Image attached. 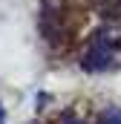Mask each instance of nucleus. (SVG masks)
I'll list each match as a JSON object with an SVG mask.
<instances>
[{"label": "nucleus", "mask_w": 121, "mask_h": 124, "mask_svg": "<svg viewBox=\"0 0 121 124\" xmlns=\"http://www.w3.org/2000/svg\"><path fill=\"white\" fill-rule=\"evenodd\" d=\"M40 35L52 46L66 40V0H40Z\"/></svg>", "instance_id": "f03ea898"}, {"label": "nucleus", "mask_w": 121, "mask_h": 124, "mask_svg": "<svg viewBox=\"0 0 121 124\" xmlns=\"http://www.w3.org/2000/svg\"><path fill=\"white\" fill-rule=\"evenodd\" d=\"M58 124H84V118L75 116V113H63V116L58 118Z\"/></svg>", "instance_id": "20e7f679"}, {"label": "nucleus", "mask_w": 121, "mask_h": 124, "mask_svg": "<svg viewBox=\"0 0 121 124\" xmlns=\"http://www.w3.org/2000/svg\"><path fill=\"white\" fill-rule=\"evenodd\" d=\"M0 124H3V107H0Z\"/></svg>", "instance_id": "39448f33"}, {"label": "nucleus", "mask_w": 121, "mask_h": 124, "mask_svg": "<svg viewBox=\"0 0 121 124\" xmlns=\"http://www.w3.org/2000/svg\"><path fill=\"white\" fill-rule=\"evenodd\" d=\"M98 124H121V107H110L98 116Z\"/></svg>", "instance_id": "7ed1b4c3"}, {"label": "nucleus", "mask_w": 121, "mask_h": 124, "mask_svg": "<svg viewBox=\"0 0 121 124\" xmlns=\"http://www.w3.org/2000/svg\"><path fill=\"white\" fill-rule=\"evenodd\" d=\"M118 49H121V26L107 23L90 38V43L84 49V58H81V66L87 72H104L115 63Z\"/></svg>", "instance_id": "f257e3e1"}]
</instances>
